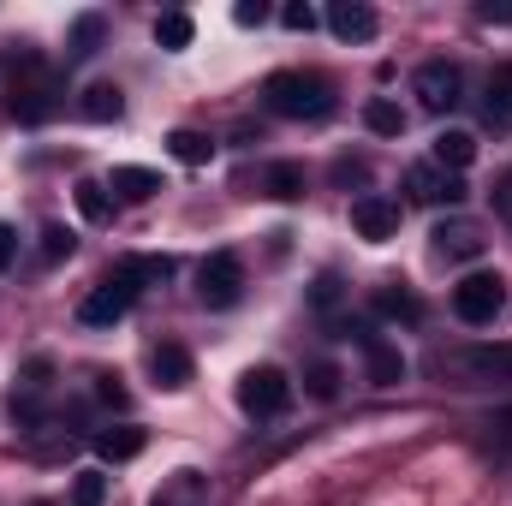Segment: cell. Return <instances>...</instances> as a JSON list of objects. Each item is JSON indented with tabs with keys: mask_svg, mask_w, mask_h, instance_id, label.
<instances>
[{
	"mask_svg": "<svg viewBox=\"0 0 512 506\" xmlns=\"http://www.w3.org/2000/svg\"><path fill=\"white\" fill-rule=\"evenodd\" d=\"M60 102H66L60 72H54L48 60L24 54V60H18V72H12V90H6V114H12L18 126H48V120L60 114Z\"/></svg>",
	"mask_w": 512,
	"mask_h": 506,
	"instance_id": "cell-1",
	"label": "cell"
},
{
	"mask_svg": "<svg viewBox=\"0 0 512 506\" xmlns=\"http://www.w3.org/2000/svg\"><path fill=\"white\" fill-rule=\"evenodd\" d=\"M262 102L280 120H328L334 114V84L316 78V72H274L262 84Z\"/></svg>",
	"mask_w": 512,
	"mask_h": 506,
	"instance_id": "cell-2",
	"label": "cell"
},
{
	"mask_svg": "<svg viewBox=\"0 0 512 506\" xmlns=\"http://www.w3.org/2000/svg\"><path fill=\"white\" fill-rule=\"evenodd\" d=\"M507 310V280L501 274H465L459 286H453V316L465 322V328H489L495 316Z\"/></svg>",
	"mask_w": 512,
	"mask_h": 506,
	"instance_id": "cell-3",
	"label": "cell"
},
{
	"mask_svg": "<svg viewBox=\"0 0 512 506\" xmlns=\"http://www.w3.org/2000/svg\"><path fill=\"white\" fill-rule=\"evenodd\" d=\"M239 405L251 411L256 423L280 417V411L292 405V376H286L280 364H256V370H245V381H239Z\"/></svg>",
	"mask_w": 512,
	"mask_h": 506,
	"instance_id": "cell-4",
	"label": "cell"
},
{
	"mask_svg": "<svg viewBox=\"0 0 512 506\" xmlns=\"http://www.w3.org/2000/svg\"><path fill=\"white\" fill-rule=\"evenodd\" d=\"M411 90H417V102H423L429 114H453L459 96H465V72H459L453 60H423L417 78H411Z\"/></svg>",
	"mask_w": 512,
	"mask_h": 506,
	"instance_id": "cell-5",
	"label": "cell"
},
{
	"mask_svg": "<svg viewBox=\"0 0 512 506\" xmlns=\"http://www.w3.org/2000/svg\"><path fill=\"white\" fill-rule=\"evenodd\" d=\"M131 304H137V280L120 268V274H108V280H102V286L78 304V322H84V328H114Z\"/></svg>",
	"mask_w": 512,
	"mask_h": 506,
	"instance_id": "cell-6",
	"label": "cell"
},
{
	"mask_svg": "<svg viewBox=\"0 0 512 506\" xmlns=\"http://www.w3.org/2000/svg\"><path fill=\"white\" fill-rule=\"evenodd\" d=\"M239 292H245V262H239L233 251H215L203 268H197V298H203L209 310L239 304Z\"/></svg>",
	"mask_w": 512,
	"mask_h": 506,
	"instance_id": "cell-7",
	"label": "cell"
},
{
	"mask_svg": "<svg viewBox=\"0 0 512 506\" xmlns=\"http://www.w3.org/2000/svg\"><path fill=\"white\" fill-rule=\"evenodd\" d=\"M346 340H358V352H364V370H370V381H376V387L405 381V358H399V346H387L370 322H346Z\"/></svg>",
	"mask_w": 512,
	"mask_h": 506,
	"instance_id": "cell-8",
	"label": "cell"
},
{
	"mask_svg": "<svg viewBox=\"0 0 512 506\" xmlns=\"http://www.w3.org/2000/svg\"><path fill=\"white\" fill-rule=\"evenodd\" d=\"M405 185H411V197L429 203V209H459V203H465V179L447 173V167H435V161H417V167L405 173Z\"/></svg>",
	"mask_w": 512,
	"mask_h": 506,
	"instance_id": "cell-9",
	"label": "cell"
},
{
	"mask_svg": "<svg viewBox=\"0 0 512 506\" xmlns=\"http://www.w3.org/2000/svg\"><path fill=\"white\" fill-rule=\"evenodd\" d=\"M352 227H358V239L387 245V239L399 233V203H393V197H382V191H364V197L352 203Z\"/></svg>",
	"mask_w": 512,
	"mask_h": 506,
	"instance_id": "cell-10",
	"label": "cell"
},
{
	"mask_svg": "<svg viewBox=\"0 0 512 506\" xmlns=\"http://www.w3.org/2000/svg\"><path fill=\"white\" fill-rule=\"evenodd\" d=\"M328 24H334L340 42H370V36L382 30L376 6H364V0H334V6H328Z\"/></svg>",
	"mask_w": 512,
	"mask_h": 506,
	"instance_id": "cell-11",
	"label": "cell"
},
{
	"mask_svg": "<svg viewBox=\"0 0 512 506\" xmlns=\"http://www.w3.org/2000/svg\"><path fill=\"white\" fill-rule=\"evenodd\" d=\"M429 239H435V256H447V262L483 256V227H477V221H441Z\"/></svg>",
	"mask_w": 512,
	"mask_h": 506,
	"instance_id": "cell-12",
	"label": "cell"
},
{
	"mask_svg": "<svg viewBox=\"0 0 512 506\" xmlns=\"http://www.w3.org/2000/svg\"><path fill=\"white\" fill-rule=\"evenodd\" d=\"M149 376L161 381L167 393L191 387V352H185V346H155V352H149Z\"/></svg>",
	"mask_w": 512,
	"mask_h": 506,
	"instance_id": "cell-13",
	"label": "cell"
},
{
	"mask_svg": "<svg viewBox=\"0 0 512 506\" xmlns=\"http://www.w3.org/2000/svg\"><path fill=\"white\" fill-rule=\"evenodd\" d=\"M483 126H489V131H512V66H495V78H489Z\"/></svg>",
	"mask_w": 512,
	"mask_h": 506,
	"instance_id": "cell-14",
	"label": "cell"
},
{
	"mask_svg": "<svg viewBox=\"0 0 512 506\" xmlns=\"http://www.w3.org/2000/svg\"><path fill=\"white\" fill-rule=\"evenodd\" d=\"M143 441H149V435H143L137 423H120V429H102V435H96V453H102L108 465H126V459L143 453Z\"/></svg>",
	"mask_w": 512,
	"mask_h": 506,
	"instance_id": "cell-15",
	"label": "cell"
},
{
	"mask_svg": "<svg viewBox=\"0 0 512 506\" xmlns=\"http://www.w3.org/2000/svg\"><path fill=\"white\" fill-rule=\"evenodd\" d=\"M471 161H477V137H471V131H435V167L459 173V167H471Z\"/></svg>",
	"mask_w": 512,
	"mask_h": 506,
	"instance_id": "cell-16",
	"label": "cell"
},
{
	"mask_svg": "<svg viewBox=\"0 0 512 506\" xmlns=\"http://www.w3.org/2000/svg\"><path fill=\"white\" fill-rule=\"evenodd\" d=\"M155 506H209V483H203V471H173V483L155 495Z\"/></svg>",
	"mask_w": 512,
	"mask_h": 506,
	"instance_id": "cell-17",
	"label": "cell"
},
{
	"mask_svg": "<svg viewBox=\"0 0 512 506\" xmlns=\"http://www.w3.org/2000/svg\"><path fill=\"white\" fill-rule=\"evenodd\" d=\"M78 114H84V120H96V126H108V120H120V114H126V96H120L114 84H90V90H84V102H78Z\"/></svg>",
	"mask_w": 512,
	"mask_h": 506,
	"instance_id": "cell-18",
	"label": "cell"
},
{
	"mask_svg": "<svg viewBox=\"0 0 512 506\" xmlns=\"http://www.w3.org/2000/svg\"><path fill=\"white\" fill-rule=\"evenodd\" d=\"M376 316H382V322H405V328H417V322H423V304H417L405 286H382V292H376Z\"/></svg>",
	"mask_w": 512,
	"mask_h": 506,
	"instance_id": "cell-19",
	"label": "cell"
},
{
	"mask_svg": "<svg viewBox=\"0 0 512 506\" xmlns=\"http://www.w3.org/2000/svg\"><path fill=\"white\" fill-rule=\"evenodd\" d=\"M262 191L280 197V203L304 197V167H298V161H274V167H262Z\"/></svg>",
	"mask_w": 512,
	"mask_h": 506,
	"instance_id": "cell-20",
	"label": "cell"
},
{
	"mask_svg": "<svg viewBox=\"0 0 512 506\" xmlns=\"http://www.w3.org/2000/svg\"><path fill=\"white\" fill-rule=\"evenodd\" d=\"M114 191H120L126 203H149V197L161 191V173H155V167H114Z\"/></svg>",
	"mask_w": 512,
	"mask_h": 506,
	"instance_id": "cell-21",
	"label": "cell"
},
{
	"mask_svg": "<svg viewBox=\"0 0 512 506\" xmlns=\"http://www.w3.org/2000/svg\"><path fill=\"white\" fill-rule=\"evenodd\" d=\"M191 36H197V24H191L185 12H161V18H155V42H161L167 54H179V48H191Z\"/></svg>",
	"mask_w": 512,
	"mask_h": 506,
	"instance_id": "cell-22",
	"label": "cell"
},
{
	"mask_svg": "<svg viewBox=\"0 0 512 506\" xmlns=\"http://www.w3.org/2000/svg\"><path fill=\"white\" fill-rule=\"evenodd\" d=\"M167 149H173V161H185V167H209V155H215V143H209L203 131H173Z\"/></svg>",
	"mask_w": 512,
	"mask_h": 506,
	"instance_id": "cell-23",
	"label": "cell"
},
{
	"mask_svg": "<svg viewBox=\"0 0 512 506\" xmlns=\"http://www.w3.org/2000/svg\"><path fill=\"white\" fill-rule=\"evenodd\" d=\"M364 126L376 131V137H399V131H405V108L387 102V96H376V102L364 108Z\"/></svg>",
	"mask_w": 512,
	"mask_h": 506,
	"instance_id": "cell-24",
	"label": "cell"
},
{
	"mask_svg": "<svg viewBox=\"0 0 512 506\" xmlns=\"http://www.w3.org/2000/svg\"><path fill=\"white\" fill-rule=\"evenodd\" d=\"M465 370H477V376H501V381H512V346H489V352H471V358H465Z\"/></svg>",
	"mask_w": 512,
	"mask_h": 506,
	"instance_id": "cell-25",
	"label": "cell"
},
{
	"mask_svg": "<svg viewBox=\"0 0 512 506\" xmlns=\"http://www.w3.org/2000/svg\"><path fill=\"white\" fill-rule=\"evenodd\" d=\"M108 501V471H78L72 477V506H102Z\"/></svg>",
	"mask_w": 512,
	"mask_h": 506,
	"instance_id": "cell-26",
	"label": "cell"
},
{
	"mask_svg": "<svg viewBox=\"0 0 512 506\" xmlns=\"http://www.w3.org/2000/svg\"><path fill=\"white\" fill-rule=\"evenodd\" d=\"M96 42H102V18H96V12H84V18L72 24V60H90V54H96Z\"/></svg>",
	"mask_w": 512,
	"mask_h": 506,
	"instance_id": "cell-27",
	"label": "cell"
},
{
	"mask_svg": "<svg viewBox=\"0 0 512 506\" xmlns=\"http://www.w3.org/2000/svg\"><path fill=\"white\" fill-rule=\"evenodd\" d=\"M340 370H334V364H310V376H304V387H310V399H322V405H328V399H340Z\"/></svg>",
	"mask_w": 512,
	"mask_h": 506,
	"instance_id": "cell-28",
	"label": "cell"
},
{
	"mask_svg": "<svg viewBox=\"0 0 512 506\" xmlns=\"http://www.w3.org/2000/svg\"><path fill=\"white\" fill-rule=\"evenodd\" d=\"M78 209H84L90 221H114V203H108V191H102L96 179H84V185H78Z\"/></svg>",
	"mask_w": 512,
	"mask_h": 506,
	"instance_id": "cell-29",
	"label": "cell"
},
{
	"mask_svg": "<svg viewBox=\"0 0 512 506\" xmlns=\"http://www.w3.org/2000/svg\"><path fill=\"white\" fill-rule=\"evenodd\" d=\"M120 268H126L131 280H149V286H161V280L173 274V262H167V256H131V262H120Z\"/></svg>",
	"mask_w": 512,
	"mask_h": 506,
	"instance_id": "cell-30",
	"label": "cell"
},
{
	"mask_svg": "<svg viewBox=\"0 0 512 506\" xmlns=\"http://www.w3.org/2000/svg\"><path fill=\"white\" fill-rule=\"evenodd\" d=\"M72 245H78V239H72V227H60V221H48V227H42V256H48V262L72 256Z\"/></svg>",
	"mask_w": 512,
	"mask_h": 506,
	"instance_id": "cell-31",
	"label": "cell"
},
{
	"mask_svg": "<svg viewBox=\"0 0 512 506\" xmlns=\"http://www.w3.org/2000/svg\"><path fill=\"white\" fill-rule=\"evenodd\" d=\"M48 381H54V364H48V358H30V364H24V381H18V393H36V399H42Z\"/></svg>",
	"mask_w": 512,
	"mask_h": 506,
	"instance_id": "cell-32",
	"label": "cell"
},
{
	"mask_svg": "<svg viewBox=\"0 0 512 506\" xmlns=\"http://www.w3.org/2000/svg\"><path fill=\"white\" fill-rule=\"evenodd\" d=\"M96 399L120 411V405H126V387H120V376H96Z\"/></svg>",
	"mask_w": 512,
	"mask_h": 506,
	"instance_id": "cell-33",
	"label": "cell"
},
{
	"mask_svg": "<svg viewBox=\"0 0 512 506\" xmlns=\"http://www.w3.org/2000/svg\"><path fill=\"white\" fill-rule=\"evenodd\" d=\"M280 18H286V30H304V36L316 30V12H310V6H286Z\"/></svg>",
	"mask_w": 512,
	"mask_h": 506,
	"instance_id": "cell-34",
	"label": "cell"
},
{
	"mask_svg": "<svg viewBox=\"0 0 512 506\" xmlns=\"http://www.w3.org/2000/svg\"><path fill=\"white\" fill-rule=\"evenodd\" d=\"M12 262H18V233L0 221V268H12Z\"/></svg>",
	"mask_w": 512,
	"mask_h": 506,
	"instance_id": "cell-35",
	"label": "cell"
},
{
	"mask_svg": "<svg viewBox=\"0 0 512 506\" xmlns=\"http://www.w3.org/2000/svg\"><path fill=\"white\" fill-rule=\"evenodd\" d=\"M316 304H322V310H328V304H340V280H334V274H322V280H316Z\"/></svg>",
	"mask_w": 512,
	"mask_h": 506,
	"instance_id": "cell-36",
	"label": "cell"
},
{
	"mask_svg": "<svg viewBox=\"0 0 512 506\" xmlns=\"http://www.w3.org/2000/svg\"><path fill=\"white\" fill-rule=\"evenodd\" d=\"M233 18H239V24H245V30H251V24H262V18H268V6H262V0H245V6H239V12H233Z\"/></svg>",
	"mask_w": 512,
	"mask_h": 506,
	"instance_id": "cell-37",
	"label": "cell"
},
{
	"mask_svg": "<svg viewBox=\"0 0 512 506\" xmlns=\"http://www.w3.org/2000/svg\"><path fill=\"white\" fill-rule=\"evenodd\" d=\"M495 209H501V215H512V173H501V179H495Z\"/></svg>",
	"mask_w": 512,
	"mask_h": 506,
	"instance_id": "cell-38",
	"label": "cell"
},
{
	"mask_svg": "<svg viewBox=\"0 0 512 506\" xmlns=\"http://www.w3.org/2000/svg\"><path fill=\"white\" fill-rule=\"evenodd\" d=\"M483 18H495V24H512V6H495V0H489V6H483Z\"/></svg>",
	"mask_w": 512,
	"mask_h": 506,
	"instance_id": "cell-39",
	"label": "cell"
},
{
	"mask_svg": "<svg viewBox=\"0 0 512 506\" xmlns=\"http://www.w3.org/2000/svg\"><path fill=\"white\" fill-rule=\"evenodd\" d=\"M495 429H501V441H512V411H501V417H495Z\"/></svg>",
	"mask_w": 512,
	"mask_h": 506,
	"instance_id": "cell-40",
	"label": "cell"
},
{
	"mask_svg": "<svg viewBox=\"0 0 512 506\" xmlns=\"http://www.w3.org/2000/svg\"><path fill=\"white\" fill-rule=\"evenodd\" d=\"M36 506H48V501H36Z\"/></svg>",
	"mask_w": 512,
	"mask_h": 506,
	"instance_id": "cell-41",
	"label": "cell"
}]
</instances>
